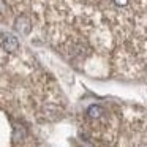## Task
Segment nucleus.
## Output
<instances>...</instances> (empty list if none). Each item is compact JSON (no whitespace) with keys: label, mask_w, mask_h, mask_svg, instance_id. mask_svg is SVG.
Here are the masks:
<instances>
[{"label":"nucleus","mask_w":147,"mask_h":147,"mask_svg":"<svg viewBox=\"0 0 147 147\" xmlns=\"http://www.w3.org/2000/svg\"><path fill=\"white\" fill-rule=\"evenodd\" d=\"M16 30H19L22 35H27V33L30 32V21L29 18L26 16H21L16 19Z\"/></svg>","instance_id":"f03ea898"},{"label":"nucleus","mask_w":147,"mask_h":147,"mask_svg":"<svg viewBox=\"0 0 147 147\" xmlns=\"http://www.w3.org/2000/svg\"><path fill=\"white\" fill-rule=\"evenodd\" d=\"M112 2H114L117 7H125V5L128 3V0H112Z\"/></svg>","instance_id":"20e7f679"},{"label":"nucleus","mask_w":147,"mask_h":147,"mask_svg":"<svg viewBox=\"0 0 147 147\" xmlns=\"http://www.w3.org/2000/svg\"><path fill=\"white\" fill-rule=\"evenodd\" d=\"M87 114H89L90 117L96 119V117H100V115L103 114V108H101V106H96V105H93V106H90V108L87 109Z\"/></svg>","instance_id":"7ed1b4c3"},{"label":"nucleus","mask_w":147,"mask_h":147,"mask_svg":"<svg viewBox=\"0 0 147 147\" xmlns=\"http://www.w3.org/2000/svg\"><path fill=\"white\" fill-rule=\"evenodd\" d=\"M2 46H3L5 51L8 52H16L18 48H19V41L14 35H10V33H5L3 35V41H2Z\"/></svg>","instance_id":"f257e3e1"}]
</instances>
